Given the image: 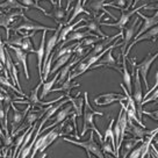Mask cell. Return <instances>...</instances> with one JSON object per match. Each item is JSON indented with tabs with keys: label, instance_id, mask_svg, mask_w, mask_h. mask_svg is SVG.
<instances>
[{
	"label": "cell",
	"instance_id": "6da1fadb",
	"mask_svg": "<svg viewBox=\"0 0 158 158\" xmlns=\"http://www.w3.org/2000/svg\"><path fill=\"white\" fill-rule=\"evenodd\" d=\"M95 115L104 116V113L98 112V110H94V109L91 107L89 101V93L85 92L84 93V112H83V131H81V134H80L79 136L83 137L89 130H93L94 133L98 134L99 141L102 142V141H104V137H102V135L100 133V130H99V129L95 127V124H94V116H95Z\"/></svg>",
	"mask_w": 158,
	"mask_h": 158
},
{
	"label": "cell",
	"instance_id": "7a4b0ae2",
	"mask_svg": "<svg viewBox=\"0 0 158 158\" xmlns=\"http://www.w3.org/2000/svg\"><path fill=\"white\" fill-rule=\"evenodd\" d=\"M65 142H68L70 144H73V145H77V147H80V148L85 149L86 152H91L92 155H94L95 157L98 158H106L105 157V153L102 152L101 150V147L95 141H94V131L91 130L89 133V138L87 141H78V139H71V138L64 137L63 138Z\"/></svg>",
	"mask_w": 158,
	"mask_h": 158
},
{
	"label": "cell",
	"instance_id": "3957f363",
	"mask_svg": "<svg viewBox=\"0 0 158 158\" xmlns=\"http://www.w3.org/2000/svg\"><path fill=\"white\" fill-rule=\"evenodd\" d=\"M20 19V18H19ZM12 29L14 30V33H20L22 30L25 31H39V30H56L55 28H51V27H45V26L41 25L37 21H34V20L29 19L26 14H23L21 16V21H15L13 26H12Z\"/></svg>",
	"mask_w": 158,
	"mask_h": 158
},
{
	"label": "cell",
	"instance_id": "277c9868",
	"mask_svg": "<svg viewBox=\"0 0 158 158\" xmlns=\"http://www.w3.org/2000/svg\"><path fill=\"white\" fill-rule=\"evenodd\" d=\"M35 35H36V31H33V33H30L28 35H21V36H15L13 39H8L6 40L5 42H4V44L6 45H14V47H19L21 48L22 50H25L27 52H33L35 54V48H34V44H33V42L30 41L31 37H34Z\"/></svg>",
	"mask_w": 158,
	"mask_h": 158
},
{
	"label": "cell",
	"instance_id": "5b68a950",
	"mask_svg": "<svg viewBox=\"0 0 158 158\" xmlns=\"http://www.w3.org/2000/svg\"><path fill=\"white\" fill-rule=\"evenodd\" d=\"M157 58H158V51L153 55L151 54V52H149V54L147 55V57H145L141 63L136 64V70L139 72V76H141L142 80L144 81V85H145L147 91H149V83H148L149 70H150L151 65L155 63V60H156Z\"/></svg>",
	"mask_w": 158,
	"mask_h": 158
},
{
	"label": "cell",
	"instance_id": "8992f818",
	"mask_svg": "<svg viewBox=\"0 0 158 158\" xmlns=\"http://www.w3.org/2000/svg\"><path fill=\"white\" fill-rule=\"evenodd\" d=\"M133 98L137 106L138 118L142 120V101H143V93H142V85H141V76L137 70H135V76H134V87H133Z\"/></svg>",
	"mask_w": 158,
	"mask_h": 158
},
{
	"label": "cell",
	"instance_id": "52a82bcc",
	"mask_svg": "<svg viewBox=\"0 0 158 158\" xmlns=\"http://www.w3.org/2000/svg\"><path fill=\"white\" fill-rule=\"evenodd\" d=\"M104 14H100L99 16H94L93 19H89V20H85V25L83 26H79L78 28H76V29L73 30H81V29H85V28H87V29L89 30V31H93V33H95V34L98 35V36H100V37H102V39H107L108 36L105 34L104 31L101 30V20H102V18H104Z\"/></svg>",
	"mask_w": 158,
	"mask_h": 158
},
{
	"label": "cell",
	"instance_id": "ba28073f",
	"mask_svg": "<svg viewBox=\"0 0 158 158\" xmlns=\"http://www.w3.org/2000/svg\"><path fill=\"white\" fill-rule=\"evenodd\" d=\"M144 6L145 5H141L139 7H136V8H134V10H130L128 12H122V14H121V18L118 19V22H115V23H109V22H101V26H107V27H116L120 29V33L121 34H123L124 33V28H126V26L128 25L129 20L130 18L133 16L134 14H136L137 12L144 8Z\"/></svg>",
	"mask_w": 158,
	"mask_h": 158
},
{
	"label": "cell",
	"instance_id": "9c48e42d",
	"mask_svg": "<svg viewBox=\"0 0 158 158\" xmlns=\"http://www.w3.org/2000/svg\"><path fill=\"white\" fill-rule=\"evenodd\" d=\"M127 101V97L124 94L120 93H104L100 94L94 99V104L97 106H108L114 102H120V101Z\"/></svg>",
	"mask_w": 158,
	"mask_h": 158
},
{
	"label": "cell",
	"instance_id": "30bf717a",
	"mask_svg": "<svg viewBox=\"0 0 158 158\" xmlns=\"http://www.w3.org/2000/svg\"><path fill=\"white\" fill-rule=\"evenodd\" d=\"M101 62L100 63H97V64H94L92 68L89 70H95L98 69V68H102V66H106V68H112V69L116 70L118 72H122V65L118 64V59L114 58L113 56V49L109 50L108 52L106 54V56L105 57H102V58L100 59Z\"/></svg>",
	"mask_w": 158,
	"mask_h": 158
},
{
	"label": "cell",
	"instance_id": "8fae6325",
	"mask_svg": "<svg viewBox=\"0 0 158 158\" xmlns=\"http://www.w3.org/2000/svg\"><path fill=\"white\" fill-rule=\"evenodd\" d=\"M157 39H158V25L155 26V27H152V28H150L149 30H147L144 34H142L136 40H134L133 42L128 45V48H127V50H126V52H124L123 55L127 57L128 54L130 52V50L133 49L134 47L137 44V43L142 42V41H151V42H156Z\"/></svg>",
	"mask_w": 158,
	"mask_h": 158
},
{
	"label": "cell",
	"instance_id": "7c38bea8",
	"mask_svg": "<svg viewBox=\"0 0 158 158\" xmlns=\"http://www.w3.org/2000/svg\"><path fill=\"white\" fill-rule=\"evenodd\" d=\"M74 113L73 108H72V106H66L65 105L64 108L59 109L57 113L54 115V122L50 124V126H47V127H44V128L42 129V131L41 133H45L47 130H50L51 128H55L56 126H58V124H60L63 121H65L68 118H70L72 114Z\"/></svg>",
	"mask_w": 158,
	"mask_h": 158
},
{
	"label": "cell",
	"instance_id": "4fadbf2b",
	"mask_svg": "<svg viewBox=\"0 0 158 158\" xmlns=\"http://www.w3.org/2000/svg\"><path fill=\"white\" fill-rule=\"evenodd\" d=\"M12 109H13V120H12V122H10V126H12L10 135H13V134L15 133V130L22 124V122H25L26 116H27L28 112L31 109V107L28 105V106L26 107L25 110H19V109L14 106V102H13V104H12Z\"/></svg>",
	"mask_w": 158,
	"mask_h": 158
},
{
	"label": "cell",
	"instance_id": "5bb4252c",
	"mask_svg": "<svg viewBox=\"0 0 158 158\" xmlns=\"http://www.w3.org/2000/svg\"><path fill=\"white\" fill-rule=\"evenodd\" d=\"M142 25L141 21H139V18H136V19L133 21V23L130 27H128L126 29V34H123V40H122V48H121V54H124L126 50L128 48V45L130 44L131 40H134L135 35H136V30L138 29V27Z\"/></svg>",
	"mask_w": 158,
	"mask_h": 158
},
{
	"label": "cell",
	"instance_id": "9a60e30c",
	"mask_svg": "<svg viewBox=\"0 0 158 158\" xmlns=\"http://www.w3.org/2000/svg\"><path fill=\"white\" fill-rule=\"evenodd\" d=\"M136 14L138 15V18L143 19V23H142L141 29L138 30V33H136V35H135L134 40H136L137 37H139L142 34H144L147 30H149L150 28H152V27H155V26L158 25V10L156 12V14H153V16H147V15L142 14L141 12H137ZM134 40H133V41H134Z\"/></svg>",
	"mask_w": 158,
	"mask_h": 158
},
{
	"label": "cell",
	"instance_id": "2e32d148",
	"mask_svg": "<svg viewBox=\"0 0 158 158\" xmlns=\"http://www.w3.org/2000/svg\"><path fill=\"white\" fill-rule=\"evenodd\" d=\"M47 30L42 31V39H41V43H40V48L35 51V55L37 57V71L40 74V80H43V60H44L45 55V42H47ZM44 81V80H43Z\"/></svg>",
	"mask_w": 158,
	"mask_h": 158
},
{
	"label": "cell",
	"instance_id": "e0dca14e",
	"mask_svg": "<svg viewBox=\"0 0 158 158\" xmlns=\"http://www.w3.org/2000/svg\"><path fill=\"white\" fill-rule=\"evenodd\" d=\"M8 48L13 50L15 52V57L18 59V62L20 63V65L23 68V73H25L26 79L29 80L30 76H29V71H28V64H27V59H28V55L29 52H27L25 50H22L19 47H14V45H7Z\"/></svg>",
	"mask_w": 158,
	"mask_h": 158
},
{
	"label": "cell",
	"instance_id": "ac0fdd59",
	"mask_svg": "<svg viewBox=\"0 0 158 158\" xmlns=\"http://www.w3.org/2000/svg\"><path fill=\"white\" fill-rule=\"evenodd\" d=\"M49 18L54 19L57 25H66L69 21V12L66 10H63L62 6H55L51 13H49Z\"/></svg>",
	"mask_w": 158,
	"mask_h": 158
},
{
	"label": "cell",
	"instance_id": "d6986e66",
	"mask_svg": "<svg viewBox=\"0 0 158 158\" xmlns=\"http://www.w3.org/2000/svg\"><path fill=\"white\" fill-rule=\"evenodd\" d=\"M127 133H129L133 137L135 138H141L143 139L149 135V130H147L145 128L137 126V123H135L134 121L128 118V127H127Z\"/></svg>",
	"mask_w": 158,
	"mask_h": 158
},
{
	"label": "cell",
	"instance_id": "ffe728a7",
	"mask_svg": "<svg viewBox=\"0 0 158 158\" xmlns=\"http://www.w3.org/2000/svg\"><path fill=\"white\" fill-rule=\"evenodd\" d=\"M106 2H107V0H91V2L89 4V10H92V14H93L94 16H98L99 12L102 10L105 14L109 15L112 19H115V16H114L110 12H108V10H106V7H105Z\"/></svg>",
	"mask_w": 158,
	"mask_h": 158
},
{
	"label": "cell",
	"instance_id": "44dd1931",
	"mask_svg": "<svg viewBox=\"0 0 158 158\" xmlns=\"http://www.w3.org/2000/svg\"><path fill=\"white\" fill-rule=\"evenodd\" d=\"M81 59L78 58V57H76V58L73 59V60H71V62H69L68 64H65L62 69H60V71H59V77H58V80H57V83H58L59 85H62L63 83H64L65 80L68 79V77L70 76V72H71V70H72V68H73L74 65H77L80 62Z\"/></svg>",
	"mask_w": 158,
	"mask_h": 158
},
{
	"label": "cell",
	"instance_id": "7402d4cb",
	"mask_svg": "<svg viewBox=\"0 0 158 158\" xmlns=\"http://www.w3.org/2000/svg\"><path fill=\"white\" fill-rule=\"evenodd\" d=\"M121 56H122V72H121V74H122V78H123L124 86L127 87L129 93L133 94V81H131V74L129 73L128 68H127V63H126L127 57H126L123 54H121Z\"/></svg>",
	"mask_w": 158,
	"mask_h": 158
},
{
	"label": "cell",
	"instance_id": "603a6c76",
	"mask_svg": "<svg viewBox=\"0 0 158 158\" xmlns=\"http://www.w3.org/2000/svg\"><path fill=\"white\" fill-rule=\"evenodd\" d=\"M143 142V139H141V138H129V139H126L123 141V143H122V158H127L129 156V153L131 152V150L136 148V145L138 143H142Z\"/></svg>",
	"mask_w": 158,
	"mask_h": 158
},
{
	"label": "cell",
	"instance_id": "cb8c5ba5",
	"mask_svg": "<svg viewBox=\"0 0 158 158\" xmlns=\"http://www.w3.org/2000/svg\"><path fill=\"white\" fill-rule=\"evenodd\" d=\"M87 37H100L97 34H94L89 30H85V31H81V30H73L71 34L68 36V39L65 42H72V41H83L84 39H87Z\"/></svg>",
	"mask_w": 158,
	"mask_h": 158
},
{
	"label": "cell",
	"instance_id": "d4e9b609",
	"mask_svg": "<svg viewBox=\"0 0 158 158\" xmlns=\"http://www.w3.org/2000/svg\"><path fill=\"white\" fill-rule=\"evenodd\" d=\"M70 104L72 106V108H73L77 118L83 116V112H84V98H80V92H78L74 98L73 97L70 98Z\"/></svg>",
	"mask_w": 158,
	"mask_h": 158
},
{
	"label": "cell",
	"instance_id": "484cf974",
	"mask_svg": "<svg viewBox=\"0 0 158 158\" xmlns=\"http://www.w3.org/2000/svg\"><path fill=\"white\" fill-rule=\"evenodd\" d=\"M79 86H80L79 83H76V81H73V80L66 79L64 83L59 86L58 89H51V92H64L65 98H71L70 92H71L73 89H76V87H79Z\"/></svg>",
	"mask_w": 158,
	"mask_h": 158
},
{
	"label": "cell",
	"instance_id": "4316f807",
	"mask_svg": "<svg viewBox=\"0 0 158 158\" xmlns=\"http://www.w3.org/2000/svg\"><path fill=\"white\" fill-rule=\"evenodd\" d=\"M85 20H86V19L81 18V19L77 20V21H73L71 25H66L65 27L63 26V28L60 29V33H59L58 42H65V41H66V39H68V36H69V35L73 31L74 27H76L77 25H79L80 22H85Z\"/></svg>",
	"mask_w": 158,
	"mask_h": 158
},
{
	"label": "cell",
	"instance_id": "83f0119b",
	"mask_svg": "<svg viewBox=\"0 0 158 158\" xmlns=\"http://www.w3.org/2000/svg\"><path fill=\"white\" fill-rule=\"evenodd\" d=\"M0 10H5L7 12H12L14 10H28V8L23 6L18 0H5L4 2H0Z\"/></svg>",
	"mask_w": 158,
	"mask_h": 158
},
{
	"label": "cell",
	"instance_id": "f1b7e54d",
	"mask_svg": "<svg viewBox=\"0 0 158 158\" xmlns=\"http://www.w3.org/2000/svg\"><path fill=\"white\" fill-rule=\"evenodd\" d=\"M80 14H86V15H91L92 13L89 12V10H86L84 8V4H83V0H77V4L74 6L73 8V12H72V15H71V18L69 19V21L66 22V25H71L72 22H73L76 18Z\"/></svg>",
	"mask_w": 158,
	"mask_h": 158
},
{
	"label": "cell",
	"instance_id": "f546056e",
	"mask_svg": "<svg viewBox=\"0 0 158 158\" xmlns=\"http://www.w3.org/2000/svg\"><path fill=\"white\" fill-rule=\"evenodd\" d=\"M58 77H59V71L55 73L54 78L51 79V80H49V81H44V83H43V85H42V92H41V95H40V99H41V100H43L48 94L51 93V89H52V87H54V85L57 83Z\"/></svg>",
	"mask_w": 158,
	"mask_h": 158
},
{
	"label": "cell",
	"instance_id": "4dcf8cb0",
	"mask_svg": "<svg viewBox=\"0 0 158 158\" xmlns=\"http://www.w3.org/2000/svg\"><path fill=\"white\" fill-rule=\"evenodd\" d=\"M114 123H115V118H110V122H109L108 127L105 131V138L104 142H107V139H110L112 142V147H113L114 151H116V143H115V135H114ZM116 156V153H115Z\"/></svg>",
	"mask_w": 158,
	"mask_h": 158
},
{
	"label": "cell",
	"instance_id": "1f68e13d",
	"mask_svg": "<svg viewBox=\"0 0 158 158\" xmlns=\"http://www.w3.org/2000/svg\"><path fill=\"white\" fill-rule=\"evenodd\" d=\"M71 58H72V52H71V54L64 55V56H62L60 58L57 59V60H56V64H55V66L52 68V69H51V72H50V74L58 72L59 69H62V68H63L65 64H68V63H69V60Z\"/></svg>",
	"mask_w": 158,
	"mask_h": 158
},
{
	"label": "cell",
	"instance_id": "d6a6232c",
	"mask_svg": "<svg viewBox=\"0 0 158 158\" xmlns=\"http://www.w3.org/2000/svg\"><path fill=\"white\" fill-rule=\"evenodd\" d=\"M18 1H20L22 5L26 6L28 10H30V8H36V10H41V12H42L45 16H49V13H48V12H47V10H45L42 6L37 5V4L35 2V0H18Z\"/></svg>",
	"mask_w": 158,
	"mask_h": 158
},
{
	"label": "cell",
	"instance_id": "836d02e7",
	"mask_svg": "<svg viewBox=\"0 0 158 158\" xmlns=\"http://www.w3.org/2000/svg\"><path fill=\"white\" fill-rule=\"evenodd\" d=\"M100 147H101V150H102V152L105 153V156L106 155H113L114 157L116 158V156H115V151H114L113 147H112V144H109L108 142H100Z\"/></svg>",
	"mask_w": 158,
	"mask_h": 158
},
{
	"label": "cell",
	"instance_id": "e575fe53",
	"mask_svg": "<svg viewBox=\"0 0 158 158\" xmlns=\"http://www.w3.org/2000/svg\"><path fill=\"white\" fill-rule=\"evenodd\" d=\"M158 99V89H156L155 91H153L152 93H151V95L149 97V98L144 99L143 101H142V106H143L144 104H149V102H153V101H156Z\"/></svg>",
	"mask_w": 158,
	"mask_h": 158
},
{
	"label": "cell",
	"instance_id": "d590c367",
	"mask_svg": "<svg viewBox=\"0 0 158 158\" xmlns=\"http://www.w3.org/2000/svg\"><path fill=\"white\" fill-rule=\"evenodd\" d=\"M141 153H142V144L137 148H135L134 150H131V152L129 153V158H139Z\"/></svg>",
	"mask_w": 158,
	"mask_h": 158
},
{
	"label": "cell",
	"instance_id": "8d00e7d4",
	"mask_svg": "<svg viewBox=\"0 0 158 158\" xmlns=\"http://www.w3.org/2000/svg\"><path fill=\"white\" fill-rule=\"evenodd\" d=\"M142 115H147V116H149V118L155 120V121H158V110L150 112V110H144V109H142Z\"/></svg>",
	"mask_w": 158,
	"mask_h": 158
},
{
	"label": "cell",
	"instance_id": "74e56055",
	"mask_svg": "<svg viewBox=\"0 0 158 158\" xmlns=\"http://www.w3.org/2000/svg\"><path fill=\"white\" fill-rule=\"evenodd\" d=\"M156 89H158V70L156 71V73H155V85H153L152 89H149V91H147V93L144 94V98H148L149 95L152 93Z\"/></svg>",
	"mask_w": 158,
	"mask_h": 158
},
{
	"label": "cell",
	"instance_id": "f35d334b",
	"mask_svg": "<svg viewBox=\"0 0 158 158\" xmlns=\"http://www.w3.org/2000/svg\"><path fill=\"white\" fill-rule=\"evenodd\" d=\"M150 149H151V151H152V152L155 153V156H156V157L158 158V150H157V148H156V145L151 143V145H150Z\"/></svg>",
	"mask_w": 158,
	"mask_h": 158
},
{
	"label": "cell",
	"instance_id": "ab89813d",
	"mask_svg": "<svg viewBox=\"0 0 158 158\" xmlns=\"http://www.w3.org/2000/svg\"><path fill=\"white\" fill-rule=\"evenodd\" d=\"M73 1H74V0H66V7H65V10H68V12L70 10V5H71Z\"/></svg>",
	"mask_w": 158,
	"mask_h": 158
},
{
	"label": "cell",
	"instance_id": "60d3db41",
	"mask_svg": "<svg viewBox=\"0 0 158 158\" xmlns=\"http://www.w3.org/2000/svg\"><path fill=\"white\" fill-rule=\"evenodd\" d=\"M39 1H41V0H37V2H39ZM48 1H50V2L52 4V7L57 6V1H56V0H48Z\"/></svg>",
	"mask_w": 158,
	"mask_h": 158
},
{
	"label": "cell",
	"instance_id": "b9f144b4",
	"mask_svg": "<svg viewBox=\"0 0 158 158\" xmlns=\"http://www.w3.org/2000/svg\"><path fill=\"white\" fill-rule=\"evenodd\" d=\"M86 155H87V158H98V157H95L94 155H92L91 152H86Z\"/></svg>",
	"mask_w": 158,
	"mask_h": 158
},
{
	"label": "cell",
	"instance_id": "7bdbcfd3",
	"mask_svg": "<svg viewBox=\"0 0 158 158\" xmlns=\"http://www.w3.org/2000/svg\"><path fill=\"white\" fill-rule=\"evenodd\" d=\"M57 5H58V6H62V0H58V1H57Z\"/></svg>",
	"mask_w": 158,
	"mask_h": 158
},
{
	"label": "cell",
	"instance_id": "ee69618b",
	"mask_svg": "<svg viewBox=\"0 0 158 158\" xmlns=\"http://www.w3.org/2000/svg\"><path fill=\"white\" fill-rule=\"evenodd\" d=\"M150 1H151L152 4H153V2H158V0H150Z\"/></svg>",
	"mask_w": 158,
	"mask_h": 158
},
{
	"label": "cell",
	"instance_id": "f6af8a7d",
	"mask_svg": "<svg viewBox=\"0 0 158 158\" xmlns=\"http://www.w3.org/2000/svg\"><path fill=\"white\" fill-rule=\"evenodd\" d=\"M153 104H155V105H158V99L156 100V101H153Z\"/></svg>",
	"mask_w": 158,
	"mask_h": 158
},
{
	"label": "cell",
	"instance_id": "bcb514c9",
	"mask_svg": "<svg viewBox=\"0 0 158 158\" xmlns=\"http://www.w3.org/2000/svg\"><path fill=\"white\" fill-rule=\"evenodd\" d=\"M153 141H155V142H158V138H155V139H153Z\"/></svg>",
	"mask_w": 158,
	"mask_h": 158
},
{
	"label": "cell",
	"instance_id": "7dc6e473",
	"mask_svg": "<svg viewBox=\"0 0 158 158\" xmlns=\"http://www.w3.org/2000/svg\"><path fill=\"white\" fill-rule=\"evenodd\" d=\"M0 71H2V72H4V69H2V68H0Z\"/></svg>",
	"mask_w": 158,
	"mask_h": 158
},
{
	"label": "cell",
	"instance_id": "c3c4849f",
	"mask_svg": "<svg viewBox=\"0 0 158 158\" xmlns=\"http://www.w3.org/2000/svg\"><path fill=\"white\" fill-rule=\"evenodd\" d=\"M0 14H2V10H0Z\"/></svg>",
	"mask_w": 158,
	"mask_h": 158
},
{
	"label": "cell",
	"instance_id": "681fc988",
	"mask_svg": "<svg viewBox=\"0 0 158 158\" xmlns=\"http://www.w3.org/2000/svg\"><path fill=\"white\" fill-rule=\"evenodd\" d=\"M35 2H36V4H37V0H35Z\"/></svg>",
	"mask_w": 158,
	"mask_h": 158
},
{
	"label": "cell",
	"instance_id": "f907efd6",
	"mask_svg": "<svg viewBox=\"0 0 158 158\" xmlns=\"http://www.w3.org/2000/svg\"><path fill=\"white\" fill-rule=\"evenodd\" d=\"M149 158H151V157H150V156H149Z\"/></svg>",
	"mask_w": 158,
	"mask_h": 158
},
{
	"label": "cell",
	"instance_id": "816d5d0a",
	"mask_svg": "<svg viewBox=\"0 0 158 158\" xmlns=\"http://www.w3.org/2000/svg\"><path fill=\"white\" fill-rule=\"evenodd\" d=\"M156 143H157V144H158V142H156Z\"/></svg>",
	"mask_w": 158,
	"mask_h": 158
},
{
	"label": "cell",
	"instance_id": "f5cc1de1",
	"mask_svg": "<svg viewBox=\"0 0 158 158\" xmlns=\"http://www.w3.org/2000/svg\"><path fill=\"white\" fill-rule=\"evenodd\" d=\"M114 158H115V157H114Z\"/></svg>",
	"mask_w": 158,
	"mask_h": 158
}]
</instances>
